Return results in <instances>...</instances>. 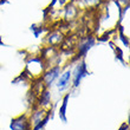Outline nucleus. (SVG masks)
Wrapping results in <instances>:
<instances>
[{"label":"nucleus","instance_id":"nucleus-3","mask_svg":"<svg viewBox=\"0 0 130 130\" xmlns=\"http://www.w3.org/2000/svg\"><path fill=\"white\" fill-rule=\"evenodd\" d=\"M60 73H62V69H60L59 65H56V66H53V68H51L50 70H47V71L45 72L44 75H43V78H41L45 88L46 89L51 88L57 82V79H58Z\"/></svg>","mask_w":130,"mask_h":130},{"label":"nucleus","instance_id":"nucleus-5","mask_svg":"<svg viewBox=\"0 0 130 130\" xmlns=\"http://www.w3.org/2000/svg\"><path fill=\"white\" fill-rule=\"evenodd\" d=\"M93 45H95V38L88 37V38H85V39H83L78 44V58L84 57Z\"/></svg>","mask_w":130,"mask_h":130},{"label":"nucleus","instance_id":"nucleus-1","mask_svg":"<svg viewBox=\"0 0 130 130\" xmlns=\"http://www.w3.org/2000/svg\"><path fill=\"white\" fill-rule=\"evenodd\" d=\"M89 75V71H88V69H86V64L84 60H79L76 66L73 68L72 70V83L71 85L73 89H77L82 82V79L85 77V76Z\"/></svg>","mask_w":130,"mask_h":130},{"label":"nucleus","instance_id":"nucleus-7","mask_svg":"<svg viewBox=\"0 0 130 130\" xmlns=\"http://www.w3.org/2000/svg\"><path fill=\"white\" fill-rule=\"evenodd\" d=\"M69 98H70V93H66L63 98V104L60 105L59 108V118L63 121V122H66V109H68V102H69Z\"/></svg>","mask_w":130,"mask_h":130},{"label":"nucleus","instance_id":"nucleus-6","mask_svg":"<svg viewBox=\"0 0 130 130\" xmlns=\"http://www.w3.org/2000/svg\"><path fill=\"white\" fill-rule=\"evenodd\" d=\"M51 104V93L48 92V90H44L43 92H40V96L38 98V105L41 109H46Z\"/></svg>","mask_w":130,"mask_h":130},{"label":"nucleus","instance_id":"nucleus-9","mask_svg":"<svg viewBox=\"0 0 130 130\" xmlns=\"http://www.w3.org/2000/svg\"><path fill=\"white\" fill-rule=\"evenodd\" d=\"M76 14H77V8L73 5L69 4L68 6H66V8H65V18L70 19V18L76 17Z\"/></svg>","mask_w":130,"mask_h":130},{"label":"nucleus","instance_id":"nucleus-2","mask_svg":"<svg viewBox=\"0 0 130 130\" xmlns=\"http://www.w3.org/2000/svg\"><path fill=\"white\" fill-rule=\"evenodd\" d=\"M72 83V69L66 68L64 71H62V73L59 75L57 82H56V86L59 92H64L71 86Z\"/></svg>","mask_w":130,"mask_h":130},{"label":"nucleus","instance_id":"nucleus-4","mask_svg":"<svg viewBox=\"0 0 130 130\" xmlns=\"http://www.w3.org/2000/svg\"><path fill=\"white\" fill-rule=\"evenodd\" d=\"M11 130H31L27 115H20L12 120L10 125Z\"/></svg>","mask_w":130,"mask_h":130},{"label":"nucleus","instance_id":"nucleus-8","mask_svg":"<svg viewBox=\"0 0 130 130\" xmlns=\"http://www.w3.org/2000/svg\"><path fill=\"white\" fill-rule=\"evenodd\" d=\"M46 40H47V43L50 45H57L63 40V34L58 31H55V32H52V33L48 34Z\"/></svg>","mask_w":130,"mask_h":130}]
</instances>
